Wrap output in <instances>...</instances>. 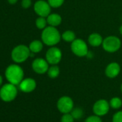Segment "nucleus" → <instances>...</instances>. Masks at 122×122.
Listing matches in <instances>:
<instances>
[{"label":"nucleus","mask_w":122,"mask_h":122,"mask_svg":"<svg viewBox=\"0 0 122 122\" xmlns=\"http://www.w3.org/2000/svg\"><path fill=\"white\" fill-rule=\"evenodd\" d=\"M61 35L56 27L52 26H47L42 31L41 40L42 42L50 47L55 46L60 41Z\"/></svg>","instance_id":"nucleus-1"},{"label":"nucleus","mask_w":122,"mask_h":122,"mask_svg":"<svg viewBox=\"0 0 122 122\" xmlns=\"http://www.w3.org/2000/svg\"><path fill=\"white\" fill-rule=\"evenodd\" d=\"M24 71L21 66L17 64L9 66L5 70V77L9 83L15 86L20 85L24 79Z\"/></svg>","instance_id":"nucleus-2"},{"label":"nucleus","mask_w":122,"mask_h":122,"mask_svg":"<svg viewBox=\"0 0 122 122\" xmlns=\"http://www.w3.org/2000/svg\"><path fill=\"white\" fill-rule=\"evenodd\" d=\"M30 50L25 45H19L13 48L11 52V57L16 63H22L26 61L30 55Z\"/></svg>","instance_id":"nucleus-3"},{"label":"nucleus","mask_w":122,"mask_h":122,"mask_svg":"<svg viewBox=\"0 0 122 122\" xmlns=\"http://www.w3.org/2000/svg\"><path fill=\"white\" fill-rule=\"evenodd\" d=\"M101 46L106 52L113 53L117 52L121 48V41L118 37L110 35L103 39Z\"/></svg>","instance_id":"nucleus-4"},{"label":"nucleus","mask_w":122,"mask_h":122,"mask_svg":"<svg viewBox=\"0 0 122 122\" xmlns=\"http://www.w3.org/2000/svg\"><path fill=\"white\" fill-rule=\"evenodd\" d=\"M17 96V88L15 85L10 83H6L0 89V98L5 102H10L15 99Z\"/></svg>","instance_id":"nucleus-5"},{"label":"nucleus","mask_w":122,"mask_h":122,"mask_svg":"<svg viewBox=\"0 0 122 122\" xmlns=\"http://www.w3.org/2000/svg\"><path fill=\"white\" fill-rule=\"evenodd\" d=\"M71 49L72 52L78 57H85L88 54V47L85 40L76 38L71 42Z\"/></svg>","instance_id":"nucleus-6"},{"label":"nucleus","mask_w":122,"mask_h":122,"mask_svg":"<svg viewBox=\"0 0 122 122\" xmlns=\"http://www.w3.org/2000/svg\"><path fill=\"white\" fill-rule=\"evenodd\" d=\"M63 54L61 50L57 47H50L45 54V59L50 65H57L62 59Z\"/></svg>","instance_id":"nucleus-7"},{"label":"nucleus","mask_w":122,"mask_h":122,"mask_svg":"<svg viewBox=\"0 0 122 122\" xmlns=\"http://www.w3.org/2000/svg\"><path fill=\"white\" fill-rule=\"evenodd\" d=\"M73 101L69 96H64L60 97L57 102V108L62 113H71L73 109Z\"/></svg>","instance_id":"nucleus-8"},{"label":"nucleus","mask_w":122,"mask_h":122,"mask_svg":"<svg viewBox=\"0 0 122 122\" xmlns=\"http://www.w3.org/2000/svg\"><path fill=\"white\" fill-rule=\"evenodd\" d=\"M52 7L47 1L38 0L34 5V11L39 17H47L51 13Z\"/></svg>","instance_id":"nucleus-9"},{"label":"nucleus","mask_w":122,"mask_h":122,"mask_svg":"<svg viewBox=\"0 0 122 122\" xmlns=\"http://www.w3.org/2000/svg\"><path fill=\"white\" fill-rule=\"evenodd\" d=\"M49 63L46 59L38 57L35 58L32 63V68L37 74H45L49 68Z\"/></svg>","instance_id":"nucleus-10"},{"label":"nucleus","mask_w":122,"mask_h":122,"mask_svg":"<svg viewBox=\"0 0 122 122\" xmlns=\"http://www.w3.org/2000/svg\"><path fill=\"white\" fill-rule=\"evenodd\" d=\"M110 108L109 103L105 99H100L96 101L93 106V111L95 115L102 116L108 113Z\"/></svg>","instance_id":"nucleus-11"},{"label":"nucleus","mask_w":122,"mask_h":122,"mask_svg":"<svg viewBox=\"0 0 122 122\" xmlns=\"http://www.w3.org/2000/svg\"><path fill=\"white\" fill-rule=\"evenodd\" d=\"M20 89L24 93L32 92L37 86V83L35 79L32 78H27L22 81L20 83Z\"/></svg>","instance_id":"nucleus-12"},{"label":"nucleus","mask_w":122,"mask_h":122,"mask_svg":"<svg viewBox=\"0 0 122 122\" xmlns=\"http://www.w3.org/2000/svg\"><path fill=\"white\" fill-rule=\"evenodd\" d=\"M121 72V66L116 62L110 63L106 68L105 74L109 78H114L117 77Z\"/></svg>","instance_id":"nucleus-13"},{"label":"nucleus","mask_w":122,"mask_h":122,"mask_svg":"<svg viewBox=\"0 0 122 122\" xmlns=\"http://www.w3.org/2000/svg\"><path fill=\"white\" fill-rule=\"evenodd\" d=\"M103 38L102 36L97 32L91 33L88 38V44L92 47H98L100 45H102Z\"/></svg>","instance_id":"nucleus-14"},{"label":"nucleus","mask_w":122,"mask_h":122,"mask_svg":"<svg viewBox=\"0 0 122 122\" xmlns=\"http://www.w3.org/2000/svg\"><path fill=\"white\" fill-rule=\"evenodd\" d=\"M46 18L49 26L56 27L62 23V17L56 13H50Z\"/></svg>","instance_id":"nucleus-15"},{"label":"nucleus","mask_w":122,"mask_h":122,"mask_svg":"<svg viewBox=\"0 0 122 122\" xmlns=\"http://www.w3.org/2000/svg\"><path fill=\"white\" fill-rule=\"evenodd\" d=\"M43 42L42 40H35L33 41H32L30 45H29V48L30 50V52L36 54V53H39L40 52H41L43 49Z\"/></svg>","instance_id":"nucleus-16"},{"label":"nucleus","mask_w":122,"mask_h":122,"mask_svg":"<svg viewBox=\"0 0 122 122\" xmlns=\"http://www.w3.org/2000/svg\"><path fill=\"white\" fill-rule=\"evenodd\" d=\"M61 38H62L66 42H72L76 39V33L72 30H66L62 35H61Z\"/></svg>","instance_id":"nucleus-17"},{"label":"nucleus","mask_w":122,"mask_h":122,"mask_svg":"<svg viewBox=\"0 0 122 122\" xmlns=\"http://www.w3.org/2000/svg\"><path fill=\"white\" fill-rule=\"evenodd\" d=\"M47 76L50 78H56L60 75V68L57 65H52L49 67L47 72Z\"/></svg>","instance_id":"nucleus-18"},{"label":"nucleus","mask_w":122,"mask_h":122,"mask_svg":"<svg viewBox=\"0 0 122 122\" xmlns=\"http://www.w3.org/2000/svg\"><path fill=\"white\" fill-rule=\"evenodd\" d=\"M47 25V18L44 17H38L35 20V25L39 30H44Z\"/></svg>","instance_id":"nucleus-19"},{"label":"nucleus","mask_w":122,"mask_h":122,"mask_svg":"<svg viewBox=\"0 0 122 122\" xmlns=\"http://www.w3.org/2000/svg\"><path fill=\"white\" fill-rule=\"evenodd\" d=\"M110 106L113 109H118L122 106V101L118 97H113L110 100Z\"/></svg>","instance_id":"nucleus-20"},{"label":"nucleus","mask_w":122,"mask_h":122,"mask_svg":"<svg viewBox=\"0 0 122 122\" xmlns=\"http://www.w3.org/2000/svg\"><path fill=\"white\" fill-rule=\"evenodd\" d=\"M71 114L72 116H73V118L76 119V120H78L80 119L81 118L83 117V111L81 108H73L72 111H71Z\"/></svg>","instance_id":"nucleus-21"},{"label":"nucleus","mask_w":122,"mask_h":122,"mask_svg":"<svg viewBox=\"0 0 122 122\" xmlns=\"http://www.w3.org/2000/svg\"><path fill=\"white\" fill-rule=\"evenodd\" d=\"M47 2L52 8H59L63 5L65 0H47Z\"/></svg>","instance_id":"nucleus-22"},{"label":"nucleus","mask_w":122,"mask_h":122,"mask_svg":"<svg viewBox=\"0 0 122 122\" xmlns=\"http://www.w3.org/2000/svg\"><path fill=\"white\" fill-rule=\"evenodd\" d=\"M74 121L75 118L70 113H63V116L61 117V122H74Z\"/></svg>","instance_id":"nucleus-23"},{"label":"nucleus","mask_w":122,"mask_h":122,"mask_svg":"<svg viewBox=\"0 0 122 122\" xmlns=\"http://www.w3.org/2000/svg\"><path fill=\"white\" fill-rule=\"evenodd\" d=\"M85 122H102V120L101 119L100 116L97 115H94L88 117L85 120Z\"/></svg>","instance_id":"nucleus-24"},{"label":"nucleus","mask_w":122,"mask_h":122,"mask_svg":"<svg viewBox=\"0 0 122 122\" xmlns=\"http://www.w3.org/2000/svg\"><path fill=\"white\" fill-rule=\"evenodd\" d=\"M113 122H122V111H118L116 113L112 119Z\"/></svg>","instance_id":"nucleus-25"},{"label":"nucleus","mask_w":122,"mask_h":122,"mask_svg":"<svg viewBox=\"0 0 122 122\" xmlns=\"http://www.w3.org/2000/svg\"><path fill=\"white\" fill-rule=\"evenodd\" d=\"M21 4L24 9H29L32 5V0H22Z\"/></svg>","instance_id":"nucleus-26"},{"label":"nucleus","mask_w":122,"mask_h":122,"mask_svg":"<svg viewBox=\"0 0 122 122\" xmlns=\"http://www.w3.org/2000/svg\"><path fill=\"white\" fill-rule=\"evenodd\" d=\"M7 2H8L10 5H15V4L18 2V0H7Z\"/></svg>","instance_id":"nucleus-27"},{"label":"nucleus","mask_w":122,"mask_h":122,"mask_svg":"<svg viewBox=\"0 0 122 122\" xmlns=\"http://www.w3.org/2000/svg\"><path fill=\"white\" fill-rule=\"evenodd\" d=\"M2 83H3V78L1 75H0V86L2 85Z\"/></svg>","instance_id":"nucleus-28"},{"label":"nucleus","mask_w":122,"mask_h":122,"mask_svg":"<svg viewBox=\"0 0 122 122\" xmlns=\"http://www.w3.org/2000/svg\"><path fill=\"white\" fill-rule=\"evenodd\" d=\"M119 32H120V34L122 35V25L120 26V27H119Z\"/></svg>","instance_id":"nucleus-29"},{"label":"nucleus","mask_w":122,"mask_h":122,"mask_svg":"<svg viewBox=\"0 0 122 122\" xmlns=\"http://www.w3.org/2000/svg\"><path fill=\"white\" fill-rule=\"evenodd\" d=\"M121 93H122V84L121 85Z\"/></svg>","instance_id":"nucleus-30"}]
</instances>
